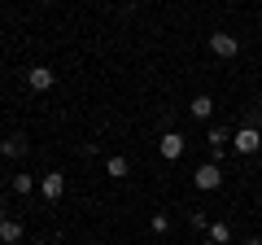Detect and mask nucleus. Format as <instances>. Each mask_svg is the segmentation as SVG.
I'll list each match as a JSON object with an SVG mask.
<instances>
[{
  "label": "nucleus",
  "mask_w": 262,
  "mask_h": 245,
  "mask_svg": "<svg viewBox=\"0 0 262 245\" xmlns=\"http://www.w3.org/2000/svg\"><path fill=\"white\" fill-rule=\"evenodd\" d=\"M241 245H262V236H249V241H241Z\"/></svg>",
  "instance_id": "nucleus-16"
},
{
  "label": "nucleus",
  "mask_w": 262,
  "mask_h": 245,
  "mask_svg": "<svg viewBox=\"0 0 262 245\" xmlns=\"http://www.w3.org/2000/svg\"><path fill=\"white\" fill-rule=\"evenodd\" d=\"M232 149L241 153V158H249V153H258V149H262V132L253 127V122H245V127H236V132H232Z\"/></svg>",
  "instance_id": "nucleus-1"
},
{
  "label": "nucleus",
  "mask_w": 262,
  "mask_h": 245,
  "mask_svg": "<svg viewBox=\"0 0 262 245\" xmlns=\"http://www.w3.org/2000/svg\"><path fill=\"white\" fill-rule=\"evenodd\" d=\"M105 175H114V179H127V175H131V162L122 158V153H110V158H105Z\"/></svg>",
  "instance_id": "nucleus-9"
},
{
  "label": "nucleus",
  "mask_w": 262,
  "mask_h": 245,
  "mask_svg": "<svg viewBox=\"0 0 262 245\" xmlns=\"http://www.w3.org/2000/svg\"><path fill=\"white\" fill-rule=\"evenodd\" d=\"M188 114L201 118V122H210V118H214V96H210V92H196L192 101H188Z\"/></svg>",
  "instance_id": "nucleus-8"
},
{
  "label": "nucleus",
  "mask_w": 262,
  "mask_h": 245,
  "mask_svg": "<svg viewBox=\"0 0 262 245\" xmlns=\"http://www.w3.org/2000/svg\"><path fill=\"white\" fill-rule=\"evenodd\" d=\"M158 153H162L166 162H179V158H184V136H179V132H162Z\"/></svg>",
  "instance_id": "nucleus-7"
},
{
  "label": "nucleus",
  "mask_w": 262,
  "mask_h": 245,
  "mask_svg": "<svg viewBox=\"0 0 262 245\" xmlns=\"http://www.w3.org/2000/svg\"><path fill=\"white\" fill-rule=\"evenodd\" d=\"M149 228L162 236V232H170V219H166V215H153V219H149Z\"/></svg>",
  "instance_id": "nucleus-15"
},
{
  "label": "nucleus",
  "mask_w": 262,
  "mask_h": 245,
  "mask_svg": "<svg viewBox=\"0 0 262 245\" xmlns=\"http://www.w3.org/2000/svg\"><path fill=\"white\" fill-rule=\"evenodd\" d=\"M201 245H214V241H210V236H206V241H201Z\"/></svg>",
  "instance_id": "nucleus-17"
},
{
  "label": "nucleus",
  "mask_w": 262,
  "mask_h": 245,
  "mask_svg": "<svg viewBox=\"0 0 262 245\" xmlns=\"http://www.w3.org/2000/svg\"><path fill=\"white\" fill-rule=\"evenodd\" d=\"M206 232H210V241H214V245H227V241H232V228H227L223 219H210Z\"/></svg>",
  "instance_id": "nucleus-12"
},
{
  "label": "nucleus",
  "mask_w": 262,
  "mask_h": 245,
  "mask_svg": "<svg viewBox=\"0 0 262 245\" xmlns=\"http://www.w3.org/2000/svg\"><path fill=\"white\" fill-rule=\"evenodd\" d=\"M206 145H210V162H223V153L232 149V132H227V127H219V122H210Z\"/></svg>",
  "instance_id": "nucleus-3"
},
{
  "label": "nucleus",
  "mask_w": 262,
  "mask_h": 245,
  "mask_svg": "<svg viewBox=\"0 0 262 245\" xmlns=\"http://www.w3.org/2000/svg\"><path fill=\"white\" fill-rule=\"evenodd\" d=\"M210 53L227 62V57H236V53H241V39H236L232 31H214V35H210Z\"/></svg>",
  "instance_id": "nucleus-4"
},
{
  "label": "nucleus",
  "mask_w": 262,
  "mask_h": 245,
  "mask_svg": "<svg viewBox=\"0 0 262 245\" xmlns=\"http://www.w3.org/2000/svg\"><path fill=\"white\" fill-rule=\"evenodd\" d=\"M27 153V136H9V140H0V158H22Z\"/></svg>",
  "instance_id": "nucleus-10"
},
{
  "label": "nucleus",
  "mask_w": 262,
  "mask_h": 245,
  "mask_svg": "<svg viewBox=\"0 0 262 245\" xmlns=\"http://www.w3.org/2000/svg\"><path fill=\"white\" fill-rule=\"evenodd\" d=\"M53 84H57V70L53 66H31L27 70V88H31V92H48Z\"/></svg>",
  "instance_id": "nucleus-5"
},
{
  "label": "nucleus",
  "mask_w": 262,
  "mask_h": 245,
  "mask_svg": "<svg viewBox=\"0 0 262 245\" xmlns=\"http://www.w3.org/2000/svg\"><path fill=\"white\" fill-rule=\"evenodd\" d=\"M35 189H39V179H35V175H13V193H18V197H31Z\"/></svg>",
  "instance_id": "nucleus-13"
},
{
  "label": "nucleus",
  "mask_w": 262,
  "mask_h": 245,
  "mask_svg": "<svg viewBox=\"0 0 262 245\" xmlns=\"http://www.w3.org/2000/svg\"><path fill=\"white\" fill-rule=\"evenodd\" d=\"M192 184L201 193H214V189H223V167L219 162H201V167L192 171Z\"/></svg>",
  "instance_id": "nucleus-2"
},
{
  "label": "nucleus",
  "mask_w": 262,
  "mask_h": 245,
  "mask_svg": "<svg viewBox=\"0 0 262 245\" xmlns=\"http://www.w3.org/2000/svg\"><path fill=\"white\" fill-rule=\"evenodd\" d=\"M22 241V223L18 219H0V245H18Z\"/></svg>",
  "instance_id": "nucleus-11"
},
{
  "label": "nucleus",
  "mask_w": 262,
  "mask_h": 245,
  "mask_svg": "<svg viewBox=\"0 0 262 245\" xmlns=\"http://www.w3.org/2000/svg\"><path fill=\"white\" fill-rule=\"evenodd\" d=\"M188 223H192L196 232H206V228H210V215H206V210H192V219H188Z\"/></svg>",
  "instance_id": "nucleus-14"
},
{
  "label": "nucleus",
  "mask_w": 262,
  "mask_h": 245,
  "mask_svg": "<svg viewBox=\"0 0 262 245\" xmlns=\"http://www.w3.org/2000/svg\"><path fill=\"white\" fill-rule=\"evenodd\" d=\"M35 245H44V241H35Z\"/></svg>",
  "instance_id": "nucleus-18"
},
{
  "label": "nucleus",
  "mask_w": 262,
  "mask_h": 245,
  "mask_svg": "<svg viewBox=\"0 0 262 245\" xmlns=\"http://www.w3.org/2000/svg\"><path fill=\"white\" fill-rule=\"evenodd\" d=\"M39 193H44V201H61L66 197V175L61 171H48V175L39 179Z\"/></svg>",
  "instance_id": "nucleus-6"
}]
</instances>
